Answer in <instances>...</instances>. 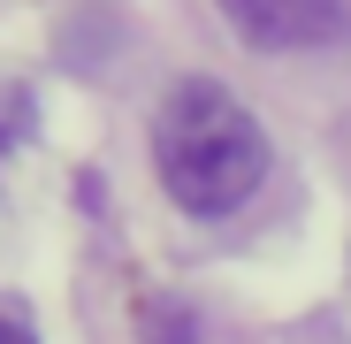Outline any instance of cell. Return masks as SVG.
Here are the masks:
<instances>
[{
  "instance_id": "3957f363",
  "label": "cell",
  "mask_w": 351,
  "mask_h": 344,
  "mask_svg": "<svg viewBox=\"0 0 351 344\" xmlns=\"http://www.w3.org/2000/svg\"><path fill=\"white\" fill-rule=\"evenodd\" d=\"M145 344H191V314L184 306H145Z\"/></svg>"
},
{
  "instance_id": "6da1fadb",
  "label": "cell",
  "mask_w": 351,
  "mask_h": 344,
  "mask_svg": "<svg viewBox=\"0 0 351 344\" xmlns=\"http://www.w3.org/2000/svg\"><path fill=\"white\" fill-rule=\"evenodd\" d=\"M153 168L184 214H237L267 176V130L214 77H184L153 115Z\"/></svg>"
},
{
  "instance_id": "7a4b0ae2",
  "label": "cell",
  "mask_w": 351,
  "mask_h": 344,
  "mask_svg": "<svg viewBox=\"0 0 351 344\" xmlns=\"http://www.w3.org/2000/svg\"><path fill=\"white\" fill-rule=\"evenodd\" d=\"M214 8L260 54H306L343 31V0H214Z\"/></svg>"
},
{
  "instance_id": "277c9868",
  "label": "cell",
  "mask_w": 351,
  "mask_h": 344,
  "mask_svg": "<svg viewBox=\"0 0 351 344\" xmlns=\"http://www.w3.org/2000/svg\"><path fill=\"white\" fill-rule=\"evenodd\" d=\"M0 344H38V336H31L23 321H8V314H0Z\"/></svg>"
}]
</instances>
